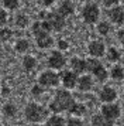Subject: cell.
I'll return each mask as SVG.
<instances>
[{
	"label": "cell",
	"instance_id": "6da1fadb",
	"mask_svg": "<svg viewBox=\"0 0 124 126\" xmlns=\"http://www.w3.org/2000/svg\"><path fill=\"white\" fill-rule=\"evenodd\" d=\"M75 99L71 95V92L65 91V89H59L56 91L55 98L54 101L50 103V109L54 112V113H59V112H63V110H71L73 105H75Z\"/></svg>",
	"mask_w": 124,
	"mask_h": 126
},
{
	"label": "cell",
	"instance_id": "7a4b0ae2",
	"mask_svg": "<svg viewBox=\"0 0 124 126\" xmlns=\"http://www.w3.org/2000/svg\"><path fill=\"white\" fill-rule=\"evenodd\" d=\"M50 27L47 26L45 21H35L33 24V34L35 37V43L39 48H48V47L52 46V37L50 34Z\"/></svg>",
	"mask_w": 124,
	"mask_h": 126
},
{
	"label": "cell",
	"instance_id": "3957f363",
	"mask_svg": "<svg viewBox=\"0 0 124 126\" xmlns=\"http://www.w3.org/2000/svg\"><path fill=\"white\" fill-rule=\"evenodd\" d=\"M39 21H45L50 30L54 31H61L65 27V18H62L55 12H41L39 13Z\"/></svg>",
	"mask_w": 124,
	"mask_h": 126
},
{
	"label": "cell",
	"instance_id": "277c9868",
	"mask_svg": "<svg viewBox=\"0 0 124 126\" xmlns=\"http://www.w3.org/2000/svg\"><path fill=\"white\" fill-rule=\"evenodd\" d=\"M24 115H25V119L28 122H31V125H33V123H38V122H41L47 116V110L41 105H38V103L31 102L25 106Z\"/></svg>",
	"mask_w": 124,
	"mask_h": 126
},
{
	"label": "cell",
	"instance_id": "5b68a950",
	"mask_svg": "<svg viewBox=\"0 0 124 126\" xmlns=\"http://www.w3.org/2000/svg\"><path fill=\"white\" fill-rule=\"evenodd\" d=\"M86 64H87V71L95 75L97 81L103 82L107 78V71L101 65L100 61H97L96 58H89V60H86Z\"/></svg>",
	"mask_w": 124,
	"mask_h": 126
},
{
	"label": "cell",
	"instance_id": "8992f818",
	"mask_svg": "<svg viewBox=\"0 0 124 126\" xmlns=\"http://www.w3.org/2000/svg\"><path fill=\"white\" fill-rule=\"evenodd\" d=\"M82 16H83L85 23L87 24H93L99 20V16H100V10H99V6L93 3V1H89L86 3L83 7V12H82Z\"/></svg>",
	"mask_w": 124,
	"mask_h": 126
},
{
	"label": "cell",
	"instance_id": "52a82bcc",
	"mask_svg": "<svg viewBox=\"0 0 124 126\" xmlns=\"http://www.w3.org/2000/svg\"><path fill=\"white\" fill-rule=\"evenodd\" d=\"M59 75L56 74L55 71H51V69H48V71H44L42 74L39 75L38 78V82L41 86H56L58 84H59Z\"/></svg>",
	"mask_w": 124,
	"mask_h": 126
},
{
	"label": "cell",
	"instance_id": "ba28073f",
	"mask_svg": "<svg viewBox=\"0 0 124 126\" xmlns=\"http://www.w3.org/2000/svg\"><path fill=\"white\" fill-rule=\"evenodd\" d=\"M100 110H101V116L112 120V122L120 116V106L117 103H104Z\"/></svg>",
	"mask_w": 124,
	"mask_h": 126
},
{
	"label": "cell",
	"instance_id": "9c48e42d",
	"mask_svg": "<svg viewBox=\"0 0 124 126\" xmlns=\"http://www.w3.org/2000/svg\"><path fill=\"white\" fill-rule=\"evenodd\" d=\"M65 57L59 51H52L48 58V65L51 69H62L65 67Z\"/></svg>",
	"mask_w": 124,
	"mask_h": 126
},
{
	"label": "cell",
	"instance_id": "30bf717a",
	"mask_svg": "<svg viewBox=\"0 0 124 126\" xmlns=\"http://www.w3.org/2000/svg\"><path fill=\"white\" fill-rule=\"evenodd\" d=\"M109 17L112 20V23L114 24H123L124 23V9L121 6H114L109 10Z\"/></svg>",
	"mask_w": 124,
	"mask_h": 126
},
{
	"label": "cell",
	"instance_id": "8fae6325",
	"mask_svg": "<svg viewBox=\"0 0 124 126\" xmlns=\"http://www.w3.org/2000/svg\"><path fill=\"white\" fill-rule=\"evenodd\" d=\"M73 12H75V6H73L72 1H69V0H65V1L59 3L58 9L55 10V13L56 14H59L62 18L69 17L71 14H73Z\"/></svg>",
	"mask_w": 124,
	"mask_h": 126
},
{
	"label": "cell",
	"instance_id": "7c38bea8",
	"mask_svg": "<svg viewBox=\"0 0 124 126\" xmlns=\"http://www.w3.org/2000/svg\"><path fill=\"white\" fill-rule=\"evenodd\" d=\"M59 78L62 79V84L65 88H73V86L78 84V75L75 74L73 71H63Z\"/></svg>",
	"mask_w": 124,
	"mask_h": 126
},
{
	"label": "cell",
	"instance_id": "4fadbf2b",
	"mask_svg": "<svg viewBox=\"0 0 124 126\" xmlns=\"http://www.w3.org/2000/svg\"><path fill=\"white\" fill-rule=\"evenodd\" d=\"M99 98H100L101 102L104 103H113V101L117 98V92L114 91V88H112V86H103V89L99 94Z\"/></svg>",
	"mask_w": 124,
	"mask_h": 126
},
{
	"label": "cell",
	"instance_id": "5bb4252c",
	"mask_svg": "<svg viewBox=\"0 0 124 126\" xmlns=\"http://www.w3.org/2000/svg\"><path fill=\"white\" fill-rule=\"evenodd\" d=\"M89 54L92 57L95 58H99V57H103L104 55V44L101 43V41H92L89 44Z\"/></svg>",
	"mask_w": 124,
	"mask_h": 126
},
{
	"label": "cell",
	"instance_id": "9a60e30c",
	"mask_svg": "<svg viewBox=\"0 0 124 126\" xmlns=\"http://www.w3.org/2000/svg\"><path fill=\"white\" fill-rule=\"evenodd\" d=\"M71 67H72V71L75 74H83L85 71H87V64H86V60H82V58H72L71 60Z\"/></svg>",
	"mask_w": 124,
	"mask_h": 126
},
{
	"label": "cell",
	"instance_id": "2e32d148",
	"mask_svg": "<svg viewBox=\"0 0 124 126\" xmlns=\"http://www.w3.org/2000/svg\"><path fill=\"white\" fill-rule=\"evenodd\" d=\"M78 89L82 92H87L92 89V86H93V79H92V77L90 75H82L80 78L78 79Z\"/></svg>",
	"mask_w": 124,
	"mask_h": 126
},
{
	"label": "cell",
	"instance_id": "e0dca14e",
	"mask_svg": "<svg viewBox=\"0 0 124 126\" xmlns=\"http://www.w3.org/2000/svg\"><path fill=\"white\" fill-rule=\"evenodd\" d=\"M92 126H114L112 120L103 118L101 115H95L92 118Z\"/></svg>",
	"mask_w": 124,
	"mask_h": 126
},
{
	"label": "cell",
	"instance_id": "ac0fdd59",
	"mask_svg": "<svg viewBox=\"0 0 124 126\" xmlns=\"http://www.w3.org/2000/svg\"><path fill=\"white\" fill-rule=\"evenodd\" d=\"M23 67H24V69L27 72H31L37 67V60L34 57H31V55H25V57L23 58Z\"/></svg>",
	"mask_w": 124,
	"mask_h": 126
},
{
	"label": "cell",
	"instance_id": "d6986e66",
	"mask_svg": "<svg viewBox=\"0 0 124 126\" xmlns=\"http://www.w3.org/2000/svg\"><path fill=\"white\" fill-rule=\"evenodd\" d=\"M110 77H112L113 79H116V81H121L124 78V68L120 67V65L113 67L112 71H110Z\"/></svg>",
	"mask_w": 124,
	"mask_h": 126
},
{
	"label": "cell",
	"instance_id": "ffe728a7",
	"mask_svg": "<svg viewBox=\"0 0 124 126\" xmlns=\"http://www.w3.org/2000/svg\"><path fill=\"white\" fill-rule=\"evenodd\" d=\"M65 125H66V122L59 115H54L47 120V126H65Z\"/></svg>",
	"mask_w": 124,
	"mask_h": 126
},
{
	"label": "cell",
	"instance_id": "44dd1931",
	"mask_svg": "<svg viewBox=\"0 0 124 126\" xmlns=\"http://www.w3.org/2000/svg\"><path fill=\"white\" fill-rule=\"evenodd\" d=\"M3 113H4L7 118H14L17 115L16 105H13V103H6L4 106H3Z\"/></svg>",
	"mask_w": 124,
	"mask_h": 126
},
{
	"label": "cell",
	"instance_id": "7402d4cb",
	"mask_svg": "<svg viewBox=\"0 0 124 126\" xmlns=\"http://www.w3.org/2000/svg\"><path fill=\"white\" fill-rule=\"evenodd\" d=\"M69 112H71V113H73V115H76V116H80V115H83L85 112H86V106H85L83 103L75 102V105L71 108V110H69Z\"/></svg>",
	"mask_w": 124,
	"mask_h": 126
},
{
	"label": "cell",
	"instance_id": "603a6c76",
	"mask_svg": "<svg viewBox=\"0 0 124 126\" xmlns=\"http://www.w3.org/2000/svg\"><path fill=\"white\" fill-rule=\"evenodd\" d=\"M107 60H109V61H112V63H116V61L120 60V52H118L117 48L110 47V48L107 50Z\"/></svg>",
	"mask_w": 124,
	"mask_h": 126
},
{
	"label": "cell",
	"instance_id": "cb8c5ba5",
	"mask_svg": "<svg viewBox=\"0 0 124 126\" xmlns=\"http://www.w3.org/2000/svg\"><path fill=\"white\" fill-rule=\"evenodd\" d=\"M97 31L101 35H107L112 31V26L107 23V21H100V23L97 24Z\"/></svg>",
	"mask_w": 124,
	"mask_h": 126
},
{
	"label": "cell",
	"instance_id": "d4e9b609",
	"mask_svg": "<svg viewBox=\"0 0 124 126\" xmlns=\"http://www.w3.org/2000/svg\"><path fill=\"white\" fill-rule=\"evenodd\" d=\"M16 26H17V27H21V29L27 27V26H28V17L25 16V14H17Z\"/></svg>",
	"mask_w": 124,
	"mask_h": 126
},
{
	"label": "cell",
	"instance_id": "484cf974",
	"mask_svg": "<svg viewBox=\"0 0 124 126\" xmlns=\"http://www.w3.org/2000/svg\"><path fill=\"white\" fill-rule=\"evenodd\" d=\"M28 48H30V43L28 40H18L16 44V50L18 52H25L28 51Z\"/></svg>",
	"mask_w": 124,
	"mask_h": 126
},
{
	"label": "cell",
	"instance_id": "4316f807",
	"mask_svg": "<svg viewBox=\"0 0 124 126\" xmlns=\"http://www.w3.org/2000/svg\"><path fill=\"white\" fill-rule=\"evenodd\" d=\"M13 35V31L10 29H1L0 30V40L1 41H7Z\"/></svg>",
	"mask_w": 124,
	"mask_h": 126
},
{
	"label": "cell",
	"instance_id": "83f0119b",
	"mask_svg": "<svg viewBox=\"0 0 124 126\" xmlns=\"http://www.w3.org/2000/svg\"><path fill=\"white\" fill-rule=\"evenodd\" d=\"M3 6L6 9H9V10H14V9H17V7L20 6V3L17 0H6L4 3H3Z\"/></svg>",
	"mask_w": 124,
	"mask_h": 126
},
{
	"label": "cell",
	"instance_id": "f1b7e54d",
	"mask_svg": "<svg viewBox=\"0 0 124 126\" xmlns=\"http://www.w3.org/2000/svg\"><path fill=\"white\" fill-rule=\"evenodd\" d=\"M65 126H85V125L79 118H71V119L66 120V125Z\"/></svg>",
	"mask_w": 124,
	"mask_h": 126
},
{
	"label": "cell",
	"instance_id": "f546056e",
	"mask_svg": "<svg viewBox=\"0 0 124 126\" xmlns=\"http://www.w3.org/2000/svg\"><path fill=\"white\" fill-rule=\"evenodd\" d=\"M42 92H44V88H42L41 85H34L33 89H31V94H33L34 96H39Z\"/></svg>",
	"mask_w": 124,
	"mask_h": 126
},
{
	"label": "cell",
	"instance_id": "4dcf8cb0",
	"mask_svg": "<svg viewBox=\"0 0 124 126\" xmlns=\"http://www.w3.org/2000/svg\"><path fill=\"white\" fill-rule=\"evenodd\" d=\"M7 21V13H6L4 9H1L0 7V27H3Z\"/></svg>",
	"mask_w": 124,
	"mask_h": 126
},
{
	"label": "cell",
	"instance_id": "1f68e13d",
	"mask_svg": "<svg viewBox=\"0 0 124 126\" xmlns=\"http://www.w3.org/2000/svg\"><path fill=\"white\" fill-rule=\"evenodd\" d=\"M117 38L120 40V43H121V44H124V27H123V29H120L117 31Z\"/></svg>",
	"mask_w": 124,
	"mask_h": 126
},
{
	"label": "cell",
	"instance_id": "d6a6232c",
	"mask_svg": "<svg viewBox=\"0 0 124 126\" xmlns=\"http://www.w3.org/2000/svg\"><path fill=\"white\" fill-rule=\"evenodd\" d=\"M58 47H59V50H66L68 48V43L65 40H59L58 41Z\"/></svg>",
	"mask_w": 124,
	"mask_h": 126
},
{
	"label": "cell",
	"instance_id": "836d02e7",
	"mask_svg": "<svg viewBox=\"0 0 124 126\" xmlns=\"http://www.w3.org/2000/svg\"><path fill=\"white\" fill-rule=\"evenodd\" d=\"M103 4H104L106 7H110V6L114 7V6H117L118 3L117 1H114V0H106V1H103Z\"/></svg>",
	"mask_w": 124,
	"mask_h": 126
},
{
	"label": "cell",
	"instance_id": "e575fe53",
	"mask_svg": "<svg viewBox=\"0 0 124 126\" xmlns=\"http://www.w3.org/2000/svg\"><path fill=\"white\" fill-rule=\"evenodd\" d=\"M42 4H45V6H51V4H54V1L51 0V1H42Z\"/></svg>",
	"mask_w": 124,
	"mask_h": 126
},
{
	"label": "cell",
	"instance_id": "d590c367",
	"mask_svg": "<svg viewBox=\"0 0 124 126\" xmlns=\"http://www.w3.org/2000/svg\"><path fill=\"white\" fill-rule=\"evenodd\" d=\"M30 126H41L39 123H33V125H30Z\"/></svg>",
	"mask_w": 124,
	"mask_h": 126
},
{
	"label": "cell",
	"instance_id": "8d00e7d4",
	"mask_svg": "<svg viewBox=\"0 0 124 126\" xmlns=\"http://www.w3.org/2000/svg\"><path fill=\"white\" fill-rule=\"evenodd\" d=\"M123 126H124V118H123Z\"/></svg>",
	"mask_w": 124,
	"mask_h": 126
},
{
	"label": "cell",
	"instance_id": "74e56055",
	"mask_svg": "<svg viewBox=\"0 0 124 126\" xmlns=\"http://www.w3.org/2000/svg\"><path fill=\"white\" fill-rule=\"evenodd\" d=\"M121 46H123V48H124V44H121Z\"/></svg>",
	"mask_w": 124,
	"mask_h": 126
},
{
	"label": "cell",
	"instance_id": "f35d334b",
	"mask_svg": "<svg viewBox=\"0 0 124 126\" xmlns=\"http://www.w3.org/2000/svg\"><path fill=\"white\" fill-rule=\"evenodd\" d=\"M0 126H1V123H0Z\"/></svg>",
	"mask_w": 124,
	"mask_h": 126
},
{
	"label": "cell",
	"instance_id": "ab89813d",
	"mask_svg": "<svg viewBox=\"0 0 124 126\" xmlns=\"http://www.w3.org/2000/svg\"><path fill=\"white\" fill-rule=\"evenodd\" d=\"M123 98H124V95H123Z\"/></svg>",
	"mask_w": 124,
	"mask_h": 126
}]
</instances>
